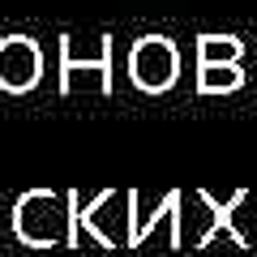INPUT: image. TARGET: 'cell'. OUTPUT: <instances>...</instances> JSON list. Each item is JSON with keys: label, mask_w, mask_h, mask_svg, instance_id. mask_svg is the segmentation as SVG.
I'll use <instances>...</instances> for the list:
<instances>
[{"label": "cell", "mask_w": 257, "mask_h": 257, "mask_svg": "<svg viewBox=\"0 0 257 257\" xmlns=\"http://www.w3.org/2000/svg\"><path fill=\"white\" fill-rule=\"evenodd\" d=\"M13 231L26 248H69V197L52 189H26L13 206Z\"/></svg>", "instance_id": "6da1fadb"}, {"label": "cell", "mask_w": 257, "mask_h": 257, "mask_svg": "<svg viewBox=\"0 0 257 257\" xmlns=\"http://www.w3.org/2000/svg\"><path fill=\"white\" fill-rule=\"evenodd\" d=\"M128 77L146 94L172 90V82L180 77V52H176V43L163 35H142L138 43L128 47Z\"/></svg>", "instance_id": "7a4b0ae2"}, {"label": "cell", "mask_w": 257, "mask_h": 257, "mask_svg": "<svg viewBox=\"0 0 257 257\" xmlns=\"http://www.w3.org/2000/svg\"><path fill=\"white\" fill-rule=\"evenodd\" d=\"M43 77V52L26 35H5L0 39V90L26 94Z\"/></svg>", "instance_id": "3957f363"}, {"label": "cell", "mask_w": 257, "mask_h": 257, "mask_svg": "<svg viewBox=\"0 0 257 257\" xmlns=\"http://www.w3.org/2000/svg\"><path fill=\"white\" fill-rule=\"evenodd\" d=\"M111 35H99V52L94 56H77L73 52V39L64 35L60 39V90L69 94L73 90V73H94L99 77V90L111 94Z\"/></svg>", "instance_id": "277c9868"}, {"label": "cell", "mask_w": 257, "mask_h": 257, "mask_svg": "<svg viewBox=\"0 0 257 257\" xmlns=\"http://www.w3.org/2000/svg\"><path fill=\"white\" fill-rule=\"evenodd\" d=\"M244 43L236 35H202L197 39V69H219V64H240Z\"/></svg>", "instance_id": "5b68a950"}, {"label": "cell", "mask_w": 257, "mask_h": 257, "mask_svg": "<svg viewBox=\"0 0 257 257\" xmlns=\"http://www.w3.org/2000/svg\"><path fill=\"white\" fill-rule=\"evenodd\" d=\"M244 86L240 64H219V69H197V94H231Z\"/></svg>", "instance_id": "8992f818"}]
</instances>
